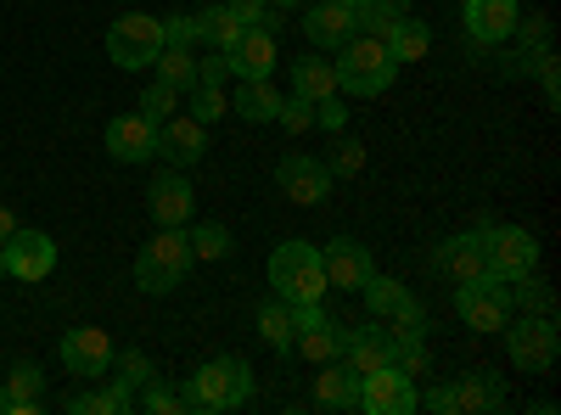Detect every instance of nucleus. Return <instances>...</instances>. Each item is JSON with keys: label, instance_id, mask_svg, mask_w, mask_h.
<instances>
[{"label": "nucleus", "instance_id": "1", "mask_svg": "<svg viewBox=\"0 0 561 415\" xmlns=\"http://www.w3.org/2000/svg\"><path fill=\"white\" fill-rule=\"evenodd\" d=\"M337 90H348V96H382V90L393 84V73H399V62H393V51H388V39H370V34H354V39H343L337 45Z\"/></svg>", "mask_w": 561, "mask_h": 415}, {"label": "nucleus", "instance_id": "2", "mask_svg": "<svg viewBox=\"0 0 561 415\" xmlns=\"http://www.w3.org/2000/svg\"><path fill=\"white\" fill-rule=\"evenodd\" d=\"M253 393V371H248V359L237 354H225V359H208L203 371L192 377V388H185V410H197V415H219V410H242Z\"/></svg>", "mask_w": 561, "mask_h": 415}, {"label": "nucleus", "instance_id": "3", "mask_svg": "<svg viewBox=\"0 0 561 415\" xmlns=\"http://www.w3.org/2000/svg\"><path fill=\"white\" fill-rule=\"evenodd\" d=\"M185 269H192V242H185L180 224H163L158 237L135 253V287L163 298V292H174L185 281Z\"/></svg>", "mask_w": 561, "mask_h": 415}, {"label": "nucleus", "instance_id": "4", "mask_svg": "<svg viewBox=\"0 0 561 415\" xmlns=\"http://www.w3.org/2000/svg\"><path fill=\"white\" fill-rule=\"evenodd\" d=\"M270 287L287 303H320L325 298V269H320V247L309 242H280L270 253Z\"/></svg>", "mask_w": 561, "mask_h": 415}, {"label": "nucleus", "instance_id": "5", "mask_svg": "<svg viewBox=\"0 0 561 415\" xmlns=\"http://www.w3.org/2000/svg\"><path fill=\"white\" fill-rule=\"evenodd\" d=\"M158 51H163V23L147 18V12H124V18L107 28V57H113L124 73L152 68Z\"/></svg>", "mask_w": 561, "mask_h": 415}, {"label": "nucleus", "instance_id": "6", "mask_svg": "<svg viewBox=\"0 0 561 415\" xmlns=\"http://www.w3.org/2000/svg\"><path fill=\"white\" fill-rule=\"evenodd\" d=\"M483 264H489V281H517L539 264V242L523 224H500V230L483 224Z\"/></svg>", "mask_w": 561, "mask_h": 415}, {"label": "nucleus", "instance_id": "7", "mask_svg": "<svg viewBox=\"0 0 561 415\" xmlns=\"http://www.w3.org/2000/svg\"><path fill=\"white\" fill-rule=\"evenodd\" d=\"M359 410L365 415H410L415 404V377H404L399 365H382V371L359 377Z\"/></svg>", "mask_w": 561, "mask_h": 415}, {"label": "nucleus", "instance_id": "8", "mask_svg": "<svg viewBox=\"0 0 561 415\" xmlns=\"http://www.w3.org/2000/svg\"><path fill=\"white\" fill-rule=\"evenodd\" d=\"M0 253H7V275H18V281H45V275L57 269V242L45 237V230H12L7 242H0Z\"/></svg>", "mask_w": 561, "mask_h": 415}, {"label": "nucleus", "instance_id": "9", "mask_svg": "<svg viewBox=\"0 0 561 415\" xmlns=\"http://www.w3.org/2000/svg\"><path fill=\"white\" fill-rule=\"evenodd\" d=\"M505 348L523 371H550L556 365V320L550 314H523L517 326L505 332Z\"/></svg>", "mask_w": 561, "mask_h": 415}, {"label": "nucleus", "instance_id": "10", "mask_svg": "<svg viewBox=\"0 0 561 415\" xmlns=\"http://www.w3.org/2000/svg\"><path fill=\"white\" fill-rule=\"evenodd\" d=\"M455 309L472 332H505V309H511V287L505 281H466L455 292Z\"/></svg>", "mask_w": 561, "mask_h": 415}, {"label": "nucleus", "instance_id": "11", "mask_svg": "<svg viewBox=\"0 0 561 415\" xmlns=\"http://www.w3.org/2000/svg\"><path fill=\"white\" fill-rule=\"evenodd\" d=\"M275 186H280V197H287V203L314 208V203L332 197V169L314 163V158H304V152H293V158H280V169H275Z\"/></svg>", "mask_w": 561, "mask_h": 415}, {"label": "nucleus", "instance_id": "12", "mask_svg": "<svg viewBox=\"0 0 561 415\" xmlns=\"http://www.w3.org/2000/svg\"><path fill=\"white\" fill-rule=\"evenodd\" d=\"M208 152V124H197L192 113H174L158 124V158H169V169H192Z\"/></svg>", "mask_w": 561, "mask_h": 415}, {"label": "nucleus", "instance_id": "13", "mask_svg": "<svg viewBox=\"0 0 561 415\" xmlns=\"http://www.w3.org/2000/svg\"><path fill=\"white\" fill-rule=\"evenodd\" d=\"M62 365H68V377H107V365H113V337L102 326H79L62 337Z\"/></svg>", "mask_w": 561, "mask_h": 415}, {"label": "nucleus", "instance_id": "14", "mask_svg": "<svg viewBox=\"0 0 561 415\" xmlns=\"http://www.w3.org/2000/svg\"><path fill=\"white\" fill-rule=\"evenodd\" d=\"M433 264L449 275L455 287H466V281H489V264H483V230H460V237L438 242Z\"/></svg>", "mask_w": 561, "mask_h": 415}, {"label": "nucleus", "instance_id": "15", "mask_svg": "<svg viewBox=\"0 0 561 415\" xmlns=\"http://www.w3.org/2000/svg\"><path fill=\"white\" fill-rule=\"evenodd\" d=\"M320 269H325V287H343V292H359L370 281V253L354 242V237H337L320 247Z\"/></svg>", "mask_w": 561, "mask_h": 415}, {"label": "nucleus", "instance_id": "16", "mask_svg": "<svg viewBox=\"0 0 561 415\" xmlns=\"http://www.w3.org/2000/svg\"><path fill=\"white\" fill-rule=\"evenodd\" d=\"M460 18H466V34H472L478 45H500V39H511V28H517L523 7L517 0H466Z\"/></svg>", "mask_w": 561, "mask_h": 415}, {"label": "nucleus", "instance_id": "17", "mask_svg": "<svg viewBox=\"0 0 561 415\" xmlns=\"http://www.w3.org/2000/svg\"><path fill=\"white\" fill-rule=\"evenodd\" d=\"M107 152H113L118 163H147V158H158V124L140 118V113L113 118V124H107Z\"/></svg>", "mask_w": 561, "mask_h": 415}, {"label": "nucleus", "instance_id": "18", "mask_svg": "<svg viewBox=\"0 0 561 415\" xmlns=\"http://www.w3.org/2000/svg\"><path fill=\"white\" fill-rule=\"evenodd\" d=\"M304 34L320 45V51H337L343 39L359 34V18H354V7H343V0H320V7L304 12Z\"/></svg>", "mask_w": 561, "mask_h": 415}, {"label": "nucleus", "instance_id": "19", "mask_svg": "<svg viewBox=\"0 0 561 415\" xmlns=\"http://www.w3.org/2000/svg\"><path fill=\"white\" fill-rule=\"evenodd\" d=\"M343 365L354 377H370V371H382V365H393V337L382 326H354L343 332Z\"/></svg>", "mask_w": 561, "mask_h": 415}, {"label": "nucleus", "instance_id": "20", "mask_svg": "<svg viewBox=\"0 0 561 415\" xmlns=\"http://www.w3.org/2000/svg\"><path fill=\"white\" fill-rule=\"evenodd\" d=\"M237 79H270L275 73V34L270 28H242V39L225 51Z\"/></svg>", "mask_w": 561, "mask_h": 415}, {"label": "nucleus", "instance_id": "21", "mask_svg": "<svg viewBox=\"0 0 561 415\" xmlns=\"http://www.w3.org/2000/svg\"><path fill=\"white\" fill-rule=\"evenodd\" d=\"M359 292H365V303H370V314H377V320H427V309H421V303L410 298V287H399L393 275L370 269V281H365Z\"/></svg>", "mask_w": 561, "mask_h": 415}, {"label": "nucleus", "instance_id": "22", "mask_svg": "<svg viewBox=\"0 0 561 415\" xmlns=\"http://www.w3.org/2000/svg\"><path fill=\"white\" fill-rule=\"evenodd\" d=\"M192 186H185V174L180 169H163L158 180H152V219L158 224H185L192 219Z\"/></svg>", "mask_w": 561, "mask_h": 415}, {"label": "nucleus", "instance_id": "23", "mask_svg": "<svg viewBox=\"0 0 561 415\" xmlns=\"http://www.w3.org/2000/svg\"><path fill=\"white\" fill-rule=\"evenodd\" d=\"M314 404L320 410H359V377L348 371V365L325 359V371L314 377Z\"/></svg>", "mask_w": 561, "mask_h": 415}, {"label": "nucleus", "instance_id": "24", "mask_svg": "<svg viewBox=\"0 0 561 415\" xmlns=\"http://www.w3.org/2000/svg\"><path fill=\"white\" fill-rule=\"evenodd\" d=\"M455 388V415H478V410H500L505 393H500V377L494 371H466Z\"/></svg>", "mask_w": 561, "mask_h": 415}, {"label": "nucleus", "instance_id": "25", "mask_svg": "<svg viewBox=\"0 0 561 415\" xmlns=\"http://www.w3.org/2000/svg\"><path fill=\"white\" fill-rule=\"evenodd\" d=\"M293 348H298L304 359H314V365L343 359V326L320 314V320H309V326H298V332H293Z\"/></svg>", "mask_w": 561, "mask_h": 415}, {"label": "nucleus", "instance_id": "26", "mask_svg": "<svg viewBox=\"0 0 561 415\" xmlns=\"http://www.w3.org/2000/svg\"><path fill=\"white\" fill-rule=\"evenodd\" d=\"M39 410V365L18 359L7 388H0V415H34Z\"/></svg>", "mask_w": 561, "mask_h": 415}, {"label": "nucleus", "instance_id": "27", "mask_svg": "<svg viewBox=\"0 0 561 415\" xmlns=\"http://www.w3.org/2000/svg\"><path fill=\"white\" fill-rule=\"evenodd\" d=\"M242 28H248V23H242L237 12H230L225 0H208V12L197 18V39L208 45V51H230V45L242 39Z\"/></svg>", "mask_w": 561, "mask_h": 415}, {"label": "nucleus", "instance_id": "28", "mask_svg": "<svg viewBox=\"0 0 561 415\" xmlns=\"http://www.w3.org/2000/svg\"><path fill=\"white\" fill-rule=\"evenodd\" d=\"M293 90L304 102H325V96H337V68L325 62V57H304L293 62Z\"/></svg>", "mask_w": 561, "mask_h": 415}, {"label": "nucleus", "instance_id": "29", "mask_svg": "<svg viewBox=\"0 0 561 415\" xmlns=\"http://www.w3.org/2000/svg\"><path fill=\"white\" fill-rule=\"evenodd\" d=\"M275 107H280V96L270 79H242L237 102H230V113H242L248 124H275Z\"/></svg>", "mask_w": 561, "mask_h": 415}, {"label": "nucleus", "instance_id": "30", "mask_svg": "<svg viewBox=\"0 0 561 415\" xmlns=\"http://www.w3.org/2000/svg\"><path fill=\"white\" fill-rule=\"evenodd\" d=\"M404 12H410V0H365L354 18H359V34H370V39H393V28L404 23Z\"/></svg>", "mask_w": 561, "mask_h": 415}, {"label": "nucleus", "instance_id": "31", "mask_svg": "<svg viewBox=\"0 0 561 415\" xmlns=\"http://www.w3.org/2000/svg\"><path fill=\"white\" fill-rule=\"evenodd\" d=\"M152 68H158V79H163V84H174V90H180V96L197 84V51H192V45H163Z\"/></svg>", "mask_w": 561, "mask_h": 415}, {"label": "nucleus", "instance_id": "32", "mask_svg": "<svg viewBox=\"0 0 561 415\" xmlns=\"http://www.w3.org/2000/svg\"><path fill=\"white\" fill-rule=\"evenodd\" d=\"M259 337H264L275 354L293 348V303H287V298H270V303L259 309Z\"/></svg>", "mask_w": 561, "mask_h": 415}, {"label": "nucleus", "instance_id": "33", "mask_svg": "<svg viewBox=\"0 0 561 415\" xmlns=\"http://www.w3.org/2000/svg\"><path fill=\"white\" fill-rule=\"evenodd\" d=\"M427 45H433L427 23L404 18V23L393 28V39H388V51H393V62H421V57H427Z\"/></svg>", "mask_w": 561, "mask_h": 415}, {"label": "nucleus", "instance_id": "34", "mask_svg": "<svg viewBox=\"0 0 561 415\" xmlns=\"http://www.w3.org/2000/svg\"><path fill=\"white\" fill-rule=\"evenodd\" d=\"M180 113V90L174 84H147V90H140V118H152V124H163V118H174Z\"/></svg>", "mask_w": 561, "mask_h": 415}, {"label": "nucleus", "instance_id": "35", "mask_svg": "<svg viewBox=\"0 0 561 415\" xmlns=\"http://www.w3.org/2000/svg\"><path fill=\"white\" fill-rule=\"evenodd\" d=\"M185 242H192V258H230V230L225 224H197Z\"/></svg>", "mask_w": 561, "mask_h": 415}, {"label": "nucleus", "instance_id": "36", "mask_svg": "<svg viewBox=\"0 0 561 415\" xmlns=\"http://www.w3.org/2000/svg\"><path fill=\"white\" fill-rule=\"evenodd\" d=\"M225 113H230V102H225L219 84H192V118L197 124H219Z\"/></svg>", "mask_w": 561, "mask_h": 415}, {"label": "nucleus", "instance_id": "37", "mask_svg": "<svg viewBox=\"0 0 561 415\" xmlns=\"http://www.w3.org/2000/svg\"><path fill=\"white\" fill-rule=\"evenodd\" d=\"M511 287V298H517L528 314H550V287L545 281H534V269L528 275H517V281H505Z\"/></svg>", "mask_w": 561, "mask_h": 415}, {"label": "nucleus", "instance_id": "38", "mask_svg": "<svg viewBox=\"0 0 561 415\" xmlns=\"http://www.w3.org/2000/svg\"><path fill=\"white\" fill-rule=\"evenodd\" d=\"M523 39V57H539V51H550V23L545 18H517V28H511Z\"/></svg>", "mask_w": 561, "mask_h": 415}, {"label": "nucleus", "instance_id": "39", "mask_svg": "<svg viewBox=\"0 0 561 415\" xmlns=\"http://www.w3.org/2000/svg\"><path fill=\"white\" fill-rule=\"evenodd\" d=\"M275 124L287 129V135H304V129L314 124V102H304V96H293V102H280V107H275Z\"/></svg>", "mask_w": 561, "mask_h": 415}, {"label": "nucleus", "instance_id": "40", "mask_svg": "<svg viewBox=\"0 0 561 415\" xmlns=\"http://www.w3.org/2000/svg\"><path fill=\"white\" fill-rule=\"evenodd\" d=\"M393 365H399L404 377H427V348H421V337L393 343Z\"/></svg>", "mask_w": 561, "mask_h": 415}, {"label": "nucleus", "instance_id": "41", "mask_svg": "<svg viewBox=\"0 0 561 415\" xmlns=\"http://www.w3.org/2000/svg\"><path fill=\"white\" fill-rule=\"evenodd\" d=\"M225 7L237 12L248 28H270L275 34V23H280V18H270V0H225Z\"/></svg>", "mask_w": 561, "mask_h": 415}, {"label": "nucleus", "instance_id": "42", "mask_svg": "<svg viewBox=\"0 0 561 415\" xmlns=\"http://www.w3.org/2000/svg\"><path fill=\"white\" fill-rule=\"evenodd\" d=\"M147 410H158V415H174V410H185V393H174V388H163L158 377L147 382Z\"/></svg>", "mask_w": 561, "mask_h": 415}, {"label": "nucleus", "instance_id": "43", "mask_svg": "<svg viewBox=\"0 0 561 415\" xmlns=\"http://www.w3.org/2000/svg\"><path fill=\"white\" fill-rule=\"evenodd\" d=\"M359 169H365V147H359V141H343V147H337V158H332V174L354 180Z\"/></svg>", "mask_w": 561, "mask_h": 415}, {"label": "nucleus", "instance_id": "44", "mask_svg": "<svg viewBox=\"0 0 561 415\" xmlns=\"http://www.w3.org/2000/svg\"><path fill=\"white\" fill-rule=\"evenodd\" d=\"M124 382H129V388H147V382H152V359L140 354V348L124 354Z\"/></svg>", "mask_w": 561, "mask_h": 415}, {"label": "nucleus", "instance_id": "45", "mask_svg": "<svg viewBox=\"0 0 561 415\" xmlns=\"http://www.w3.org/2000/svg\"><path fill=\"white\" fill-rule=\"evenodd\" d=\"M230 79V62H225V51H208V57H197V84H225Z\"/></svg>", "mask_w": 561, "mask_h": 415}, {"label": "nucleus", "instance_id": "46", "mask_svg": "<svg viewBox=\"0 0 561 415\" xmlns=\"http://www.w3.org/2000/svg\"><path fill=\"white\" fill-rule=\"evenodd\" d=\"M163 45H197V18H169L163 23Z\"/></svg>", "mask_w": 561, "mask_h": 415}, {"label": "nucleus", "instance_id": "47", "mask_svg": "<svg viewBox=\"0 0 561 415\" xmlns=\"http://www.w3.org/2000/svg\"><path fill=\"white\" fill-rule=\"evenodd\" d=\"M534 62H539V79H545V96H550V102H561V68H556V57H550V51H539Z\"/></svg>", "mask_w": 561, "mask_h": 415}, {"label": "nucleus", "instance_id": "48", "mask_svg": "<svg viewBox=\"0 0 561 415\" xmlns=\"http://www.w3.org/2000/svg\"><path fill=\"white\" fill-rule=\"evenodd\" d=\"M415 404H427L433 415H455V388H433V393H415Z\"/></svg>", "mask_w": 561, "mask_h": 415}, {"label": "nucleus", "instance_id": "49", "mask_svg": "<svg viewBox=\"0 0 561 415\" xmlns=\"http://www.w3.org/2000/svg\"><path fill=\"white\" fill-rule=\"evenodd\" d=\"M343 118H348V107H337V96L314 102V124H325V129H343Z\"/></svg>", "mask_w": 561, "mask_h": 415}, {"label": "nucleus", "instance_id": "50", "mask_svg": "<svg viewBox=\"0 0 561 415\" xmlns=\"http://www.w3.org/2000/svg\"><path fill=\"white\" fill-rule=\"evenodd\" d=\"M12 230H18V214H12V208H0V242H7Z\"/></svg>", "mask_w": 561, "mask_h": 415}, {"label": "nucleus", "instance_id": "51", "mask_svg": "<svg viewBox=\"0 0 561 415\" xmlns=\"http://www.w3.org/2000/svg\"><path fill=\"white\" fill-rule=\"evenodd\" d=\"M270 7H280V12H287V7H298V0H270Z\"/></svg>", "mask_w": 561, "mask_h": 415}, {"label": "nucleus", "instance_id": "52", "mask_svg": "<svg viewBox=\"0 0 561 415\" xmlns=\"http://www.w3.org/2000/svg\"><path fill=\"white\" fill-rule=\"evenodd\" d=\"M343 7H354V12H359V7H365V0H343Z\"/></svg>", "mask_w": 561, "mask_h": 415}, {"label": "nucleus", "instance_id": "53", "mask_svg": "<svg viewBox=\"0 0 561 415\" xmlns=\"http://www.w3.org/2000/svg\"><path fill=\"white\" fill-rule=\"evenodd\" d=\"M0 275H7V253H0Z\"/></svg>", "mask_w": 561, "mask_h": 415}]
</instances>
